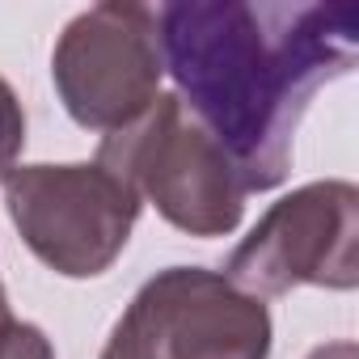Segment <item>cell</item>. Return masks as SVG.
Masks as SVG:
<instances>
[{"mask_svg":"<svg viewBox=\"0 0 359 359\" xmlns=\"http://www.w3.org/2000/svg\"><path fill=\"white\" fill-rule=\"evenodd\" d=\"M156 26L177 97L224 148L245 195L287 177L309 102L359 55V9L342 0H177L156 9Z\"/></svg>","mask_w":359,"mask_h":359,"instance_id":"6da1fadb","label":"cell"},{"mask_svg":"<svg viewBox=\"0 0 359 359\" xmlns=\"http://www.w3.org/2000/svg\"><path fill=\"white\" fill-rule=\"evenodd\" d=\"M97 165L118 173L140 203L148 199L187 237H229L245 216V187L233 161L177 93H156L135 123L110 131Z\"/></svg>","mask_w":359,"mask_h":359,"instance_id":"7a4b0ae2","label":"cell"},{"mask_svg":"<svg viewBox=\"0 0 359 359\" xmlns=\"http://www.w3.org/2000/svg\"><path fill=\"white\" fill-rule=\"evenodd\" d=\"M97 359H271V313L220 271L165 266L131 296Z\"/></svg>","mask_w":359,"mask_h":359,"instance_id":"3957f363","label":"cell"},{"mask_svg":"<svg viewBox=\"0 0 359 359\" xmlns=\"http://www.w3.org/2000/svg\"><path fill=\"white\" fill-rule=\"evenodd\" d=\"M5 208L30 254L64 279L106 275L140 220V195L97 161L18 165Z\"/></svg>","mask_w":359,"mask_h":359,"instance_id":"277c9868","label":"cell"},{"mask_svg":"<svg viewBox=\"0 0 359 359\" xmlns=\"http://www.w3.org/2000/svg\"><path fill=\"white\" fill-rule=\"evenodd\" d=\"M224 279L258 300L304 283L351 292L359 283V191L342 177L296 187L233 250Z\"/></svg>","mask_w":359,"mask_h":359,"instance_id":"5b68a950","label":"cell"},{"mask_svg":"<svg viewBox=\"0 0 359 359\" xmlns=\"http://www.w3.org/2000/svg\"><path fill=\"white\" fill-rule=\"evenodd\" d=\"M165 76L156 9L106 0L76 13L55 51L51 81L68 118L85 131H118L135 123Z\"/></svg>","mask_w":359,"mask_h":359,"instance_id":"8992f818","label":"cell"},{"mask_svg":"<svg viewBox=\"0 0 359 359\" xmlns=\"http://www.w3.org/2000/svg\"><path fill=\"white\" fill-rule=\"evenodd\" d=\"M26 148V110L13 93V85L0 76V182L18 169V156Z\"/></svg>","mask_w":359,"mask_h":359,"instance_id":"52a82bcc","label":"cell"},{"mask_svg":"<svg viewBox=\"0 0 359 359\" xmlns=\"http://www.w3.org/2000/svg\"><path fill=\"white\" fill-rule=\"evenodd\" d=\"M0 359H55L51 338L34 321H0Z\"/></svg>","mask_w":359,"mask_h":359,"instance_id":"ba28073f","label":"cell"},{"mask_svg":"<svg viewBox=\"0 0 359 359\" xmlns=\"http://www.w3.org/2000/svg\"><path fill=\"white\" fill-rule=\"evenodd\" d=\"M309 359H359V346L351 338H338V342H325V346H313Z\"/></svg>","mask_w":359,"mask_h":359,"instance_id":"9c48e42d","label":"cell"},{"mask_svg":"<svg viewBox=\"0 0 359 359\" xmlns=\"http://www.w3.org/2000/svg\"><path fill=\"white\" fill-rule=\"evenodd\" d=\"M13 313H9V296H5V283H0V321H9Z\"/></svg>","mask_w":359,"mask_h":359,"instance_id":"30bf717a","label":"cell"}]
</instances>
